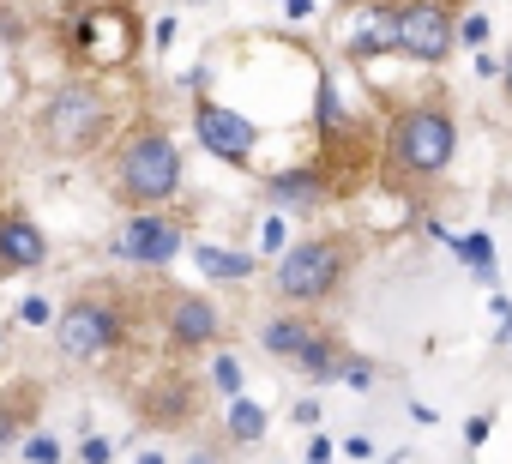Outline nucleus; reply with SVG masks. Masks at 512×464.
<instances>
[{"mask_svg":"<svg viewBox=\"0 0 512 464\" xmlns=\"http://www.w3.org/2000/svg\"><path fill=\"white\" fill-rule=\"evenodd\" d=\"M109 127H115V103H109V91L91 85V79L55 85V91L43 97V109H37V139H43V151H55V157H85V151H97Z\"/></svg>","mask_w":512,"mask_h":464,"instance_id":"obj_1","label":"nucleus"},{"mask_svg":"<svg viewBox=\"0 0 512 464\" xmlns=\"http://www.w3.org/2000/svg\"><path fill=\"white\" fill-rule=\"evenodd\" d=\"M109 175H115V193H121L133 211H157L163 199L181 193V151H175V139H169L163 127H139V133H127V145L115 151Z\"/></svg>","mask_w":512,"mask_h":464,"instance_id":"obj_2","label":"nucleus"},{"mask_svg":"<svg viewBox=\"0 0 512 464\" xmlns=\"http://www.w3.org/2000/svg\"><path fill=\"white\" fill-rule=\"evenodd\" d=\"M452 151H458V121H452V109H446V103H416V109H404L398 127H392L386 163H392L398 175H410V181H434V175H446Z\"/></svg>","mask_w":512,"mask_h":464,"instance_id":"obj_3","label":"nucleus"},{"mask_svg":"<svg viewBox=\"0 0 512 464\" xmlns=\"http://www.w3.org/2000/svg\"><path fill=\"white\" fill-rule=\"evenodd\" d=\"M350 266H356V242H350V236H308V242H296V248L278 260L272 284H278L284 302L314 308V302L338 296V284L350 278Z\"/></svg>","mask_w":512,"mask_h":464,"instance_id":"obj_4","label":"nucleus"},{"mask_svg":"<svg viewBox=\"0 0 512 464\" xmlns=\"http://www.w3.org/2000/svg\"><path fill=\"white\" fill-rule=\"evenodd\" d=\"M121 332H127V308H115V296H73L55 320V350L67 362H103L121 350Z\"/></svg>","mask_w":512,"mask_h":464,"instance_id":"obj_5","label":"nucleus"},{"mask_svg":"<svg viewBox=\"0 0 512 464\" xmlns=\"http://www.w3.org/2000/svg\"><path fill=\"white\" fill-rule=\"evenodd\" d=\"M266 350L272 356H284V362H296L302 374H314V380H332V374H344V350H338V338L326 332V326H314L308 314H278V320H266Z\"/></svg>","mask_w":512,"mask_h":464,"instance_id":"obj_6","label":"nucleus"},{"mask_svg":"<svg viewBox=\"0 0 512 464\" xmlns=\"http://www.w3.org/2000/svg\"><path fill=\"white\" fill-rule=\"evenodd\" d=\"M452 37L458 25H452V7H440V0H410V7L392 13V43L416 61H446Z\"/></svg>","mask_w":512,"mask_h":464,"instance_id":"obj_7","label":"nucleus"},{"mask_svg":"<svg viewBox=\"0 0 512 464\" xmlns=\"http://www.w3.org/2000/svg\"><path fill=\"white\" fill-rule=\"evenodd\" d=\"M175 248H181V223L169 211H133L115 229V260H133V266H169Z\"/></svg>","mask_w":512,"mask_h":464,"instance_id":"obj_8","label":"nucleus"},{"mask_svg":"<svg viewBox=\"0 0 512 464\" xmlns=\"http://www.w3.org/2000/svg\"><path fill=\"white\" fill-rule=\"evenodd\" d=\"M193 127H199V145H205V151H217V157H223V163H235V169H247L253 145H260L253 121H247V115H235V109H223V103H199V109H193Z\"/></svg>","mask_w":512,"mask_h":464,"instance_id":"obj_9","label":"nucleus"},{"mask_svg":"<svg viewBox=\"0 0 512 464\" xmlns=\"http://www.w3.org/2000/svg\"><path fill=\"white\" fill-rule=\"evenodd\" d=\"M163 332H169L175 350H211V344L223 338V314H217V302L181 290V296H169V308H163Z\"/></svg>","mask_w":512,"mask_h":464,"instance_id":"obj_10","label":"nucleus"},{"mask_svg":"<svg viewBox=\"0 0 512 464\" xmlns=\"http://www.w3.org/2000/svg\"><path fill=\"white\" fill-rule=\"evenodd\" d=\"M49 260L43 223L25 211H0V272H37Z\"/></svg>","mask_w":512,"mask_h":464,"instance_id":"obj_11","label":"nucleus"},{"mask_svg":"<svg viewBox=\"0 0 512 464\" xmlns=\"http://www.w3.org/2000/svg\"><path fill=\"white\" fill-rule=\"evenodd\" d=\"M266 193H272V205H278V211H314V205L326 199V181H320V169H314V163H302V169L272 175V181H266Z\"/></svg>","mask_w":512,"mask_h":464,"instance_id":"obj_12","label":"nucleus"},{"mask_svg":"<svg viewBox=\"0 0 512 464\" xmlns=\"http://www.w3.org/2000/svg\"><path fill=\"white\" fill-rule=\"evenodd\" d=\"M37 386H19V392H0V452H7L25 428H31V416H37Z\"/></svg>","mask_w":512,"mask_h":464,"instance_id":"obj_13","label":"nucleus"},{"mask_svg":"<svg viewBox=\"0 0 512 464\" xmlns=\"http://www.w3.org/2000/svg\"><path fill=\"white\" fill-rule=\"evenodd\" d=\"M229 434H235V440H260V434H266V410L247 404V398H235V404H229Z\"/></svg>","mask_w":512,"mask_h":464,"instance_id":"obj_14","label":"nucleus"},{"mask_svg":"<svg viewBox=\"0 0 512 464\" xmlns=\"http://www.w3.org/2000/svg\"><path fill=\"white\" fill-rule=\"evenodd\" d=\"M199 266H205L211 278H247V272H253V260H241V254H229V248H199Z\"/></svg>","mask_w":512,"mask_h":464,"instance_id":"obj_15","label":"nucleus"},{"mask_svg":"<svg viewBox=\"0 0 512 464\" xmlns=\"http://www.w3.org/2000/svg\"><path fill=\"white\" fill-rule=\"evenodd\" d=\"M25 458H31V464H61V446H55V440H43V434H37V440H31V446H25Z\"/></svg>","mask_w":512,"mask_h":464,"instance_id":"obj_16","label":"nucleus"},{"mask_svg":"<svg viewBox=\"0 0 512 464\" xmlns=\"http://www.w3.org/2000/svg\"><path fill=\"white\" fill-rule=\"evenodd\" d=\"M217 386H223V392H235V386H241V368H235V362H229V356H223V362H217Z\"/></svg>","mask_w":512,"mask_h":464,"instance_id":"obj_17","label":"nucleus"},{"mask_svg":"<svg viewBox=\"0 0 512 464\" xmlns=\"http://www.w3.org/2000/svg\"><path fill=\"white\" fill-rule=\"evenodd\" d=\"M25 320H31V326H43V320H49V302H43V296H31V302H25Z\"/></svg>","mask_w":512,"mask_h":464,"instance_id":"obj_18","label":"nucleus"},{"mask_svg":"<svg viewBox=\"0 0 512 464\" xmlns=\"http://www.w3.org/2000/svg\"><path fill=\"white\" fill-rule=\"evenodd\" d=\"M85 464H109V440H85Z\"/></svg>","mask_w":512,"mask_h":464,"instance_id":"obj_19","label":"nucleus"},{"mask_svg":"<svg viewBox=\"0 0 512 464\" xmlns=\"http://www.w3.org/2000/svg\"><path fill=\"white\" fill-rule=\"evenodd\" d=\"M500 79H506V97H512V55L500 61Z\"/></svg>","mask_w":512,"mask_h":464,"instance_id":"obj_20","label":"nucleus"}]
</instances>
